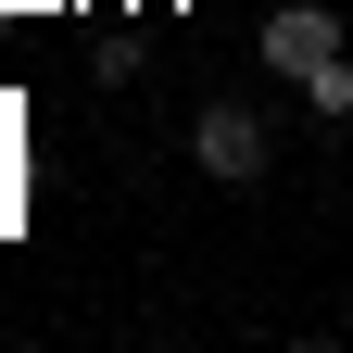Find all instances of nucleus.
Wrapping results in <instances>:
<instances>
[{"mask_svg": "<svg viewBox=\"0 0 353 353\" xmlns=\"http://www.w3.org/2000/svg\"><path fill=\"white\" fill-rule=\"evenodd\" d=\"M190 164L214 176V190H252V176H265V114L252 101H202L190 114Z\"/></svg>", "mask_w": 353, "mask_h": 353, "instance_id": "1", "label": "nucleus"}, {"mask_svg": "<svg viewBox=\"0 0 353 353\" xmlns=\"http://www.w3.org/2000/svg\"><path fill=\"white\" fill-rule=\"evenodd\" d=\"M252 63L303 88V76H316V63H341V13H316V0H278V13L252 26Z\"/></svg>", "mask_w": 353, "mask_h": 353, "instance_id": "2", "label": "nucleus"}, {"mask_svg": "<svg viewBox=\"0 0 353 353\" xmlns=\"http://www.w3.org/2000/svg\"><path fill=\"white\" fill-rule=\"evenodd\" d=\"M303 101H316L328 126H353V51H341V63H316V76H303Z\"/></svg>", "mask_w": 353, "mask_h": 353, "instance_id": "3", "label": "nucleus"}]
</instances>
